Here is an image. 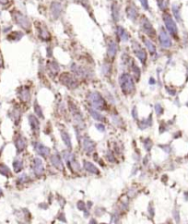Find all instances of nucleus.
Instances as JSON below:
<instances>
[{
    "instance_id": "423d86ee",
    "label": "nucleus",
    "mask_w": 188,
    "mask_h": 224,
    "mask_svg": "<svg viewBox=\"0 0 188 224\" xmlns=\"http://www.w3.org/2000/svg\"><path fill=\"white\" fill-rule=\"evenodd\" d=\"M141 27H142L143 31L146 33V35H148L151 37H154L155 32H154V29H153L151 23L149 21V19L143 18L141 20Z\"/></svg>"
},
{
    "instance_id": "79ce46f5",
    "label": "nucleus",
    "mask_w": 188,
    "mask_h": 224,
    "mask_svg": "<svg viewBox=\"0 0 188 224\" xmlns=\"http://www.w3.org/2000/svg\"><path fill=\"white\" fill-rule=\"evenodd\" d=\"M2 195V190L0 189V195Z\"/></svg>"
},
{
    "instance_id": "4c0bfd02",
    "label": "nucleus",
    "mask_w": 188,
    "mask_h": 224,
    "mask_svg": "<svg viewBox=\"0 0 188 224\" xmlns=\"http://www.w3.org/2000/svg\"><path fill=\"white\" fill-rule=\"evenodd\" d=\"M77 205H78V208L79 209H84V206H85V205H84V203L83 202H78V204H77Z\"/></svg>"
},
{
    "instance_id": "c756f323",
    "label": "nucleus",
    "mask_w": 188,
    "mask_h": 224,
    "mask_svg": "<svg viewBox=\"0 0 188 224\" xmlns=\"http://www.w3.org/2000/svg\"><path fill=\"white\" fill-rule=\"evenodd\" d=\"M113 18H114L115 20H118V19H119V9H118V8L116 7V10H115V8L113 7Z\"/></svg>"
},
{
    "instance_id": "f257e3e1",
    "label": "nucleus",
    "mask_w": 188,
    "mask_h": 224,
    "mask_svg": "<svg viewBox=\"0 0 188 224\" xmlns=\"http://www.w3.org/2000/svg\"><path fill=\"white\" fill-rule=\"evenodd\" d=\"M120 86L122 88V91L126 93H131L135 90V83L133 82V79L129 74L125 73L121 75L119 79Z\"/></svg>"
},
{
    "instance_id": "ea45409f",
    "label": "nucleus",
    "mask_w": 188,
    "mask_h": 224,
    "mask_svg": "<svg viewBox=\"0 0 188 224\" xmlns=\"http://www.w3.org/2000/svg\"><path fill=\"white\" fill-rule=\"evenodd\" d=\"M7 1H8V0H0V3L3 4V5H5V4L7 3Z\"/></svg>"
},
{
    "instance_id": "a878e982",
    "label": "nucleus",
    "mask_w": 188,
    "mask_h": 224,
    "mask_svg": "<svg viewBox=\"0 0 188 224\" xmlns=\"http://www.w3.org/2000/svg\"><path fill=\"white\" fill-rule=\"evenodd\" d=\"M151 124V118H149L147 120H142L141 122H140V124H139V127L141 128V129H145V128H147V127H149L150 125Z\"/></svg>"
},
{
    "instance_id": "2f4dec72",
    "label": "nucleus",
    "mask_w": 188,
    "mask_h": 224,
    "mask_svg": "<svg viewBox=\"0 0 188 224\" xmlns=\"http://www.w3.org/2000/svg\"><path fill=\"white\" fill-rule=\"evenodd\" d=\"M155 109H156V113H157V115H160V114H161V113H162V108L161 107V105H160V104H157V105L155 106Z\"/></svg>"
},
{
    "instance_id": "ddd939ff",
    "label": "nucleus",
    "mask_w": 188,
    "mask_h": 224,
    "mask_svg": "<svg viewBox=\"0 0 188 224\" xmlns=\"http://www.w3.org/2000/svg\"><path fill=\"white\" fill-rule=\"evenodd\" d=\"M15 144H16V147H17V149H18L19 152V151L24 150L25 149V147H26V141H25V139H24L23 137H21L20 135L16 139Z\"/></svg>"
},
{
    "instance_id": "cd10ccee",
    "label": "nucleus",
    "mask_w": 188,
    "mask_h": 224,
    "mask_svg": "<svg viewBox=\"0 0 188 224\" xmlns=\"http://www.w3.org/2000/svg\"><path fill=\"white\" fill-rule=\"evenodd\" d=\"M34 111H35V114L37 115L38 117L43 118V115H42V109H41V107L38 105L37 103L34 104Z\"/></svg>"
},
{
    "instance_id": "58836bf2",
    "label": "nucleus",
    "mask_w": 188,
    "mask_h": 224,
    "mask_svg": "<svg viewBox=\"0 0 188 224\" xmlns=\"http://www.w3.org/2000/svg\"><path fill=\"white\" fill-rule=\"evenodd\" d=\"M133 116H134V118H135V119H136V118H137V116H136V109H134V110H133Z\"/></svg>"
},
{
    "instance_id": "aec40b11",
    "label": "nucleus",
    "mask_w": 188,
    "mask_h": 224,
    "mask_svg": "<svg viewBox=\"0 0 188 224\" xmlns=\"http://www.w3.org/2000/svg\"><path fill=\"white\" fill-rule=\"evenodd\" d=\"M89 111L91 113V115L93 117V119H95L96 120H100V121H104V117L101 116L99 112H97L96 110H94L92 109H90Z\"/></svg>"
},
{
    "instance_id": "f03ea898",
    "label": "nucleus",
    "mask_w": 188,
    "mask_h": 224,
    "mask_svg": "<svg viewBox=\"0 0 188 224\" xmlns=\"http://www.w3.org/2000/svg\"><path fill=\"white\" fill-rule=\"evenodd\" d=\"M88 99L91 103V105L93 107L94 109H104L106 107V103L101 97V95L97 92H92L89 94Z\"/></svg>"
},
{
    "instance_id": "9b49d317",
    "label": "nucleus",
    "mask_w": 188,
    "mask_h": 224,
    "mask_svg": "<svg viewBox=\"0 0 188 224\" xmlns=\"http://www.w3.org/2000/svg\"><path fill=\"white\" fill-rule=\"evenodd\" d=\"M51 162L54 165V167L57 168V169H59V170H63L64 169V165L62 163V160H61L60 157L57 154H55V155L51 156Z\"/></svg>"
},
{
    "instance_id": "4be33fe9",
    "label": "nucleus",
    "mask_w": 188,
    "mask_h": 224,
    "mask_svg": "<svg viewBox=\"0 0 188 224\" xmlns=\"http://www.w3.org/2000/svg\"><path fill=\"white\" fill-rule=\"evenodd\" d=\"M61 134H62V138H63V141H64L65 145H67V147L68 148H71V141H70L69 135H68L66 131H63Z\"/></svg>"
},
{
    "instance_id": "9d476101",
    "label": "nucleus",
    "mask_w": 188,
    "mask_h": 224,
    "mask_svg": "<svg viewBox=\"0 0 188 224\" xmlns=\"http://www.w3.org/2000/svg\"><path fill=\"white\" fill-rule=\"evenodd\" d=\"M43 165L40 158H34L33 160V171L37 176H41L43 173Z\"/></svg>"
},
{
    "instance_id": "f8f14e48",
    "label": "nucleus",
    "mask_w": 188,
    "mask_h": 224,
    "mask_svg": "<svg viewBox=\"0 0 188 224\" xmlns=\"http://www.w3.org/2000/svg\"><path fill=\"white\" fill-rule=\"evenodd\" d=\"M94 147H95V144L90 138H84V140H83V147H84V149H85V151L87 153L92 152L94 149Z\"/></svg>"
},
{
    "instance_id": "e433bc0d",
    "label": "nucleus",
    "mask_w": 188,
    "mask_h": 224,
    "mask_svg": "<svg viewBox=\"0 0 188 224\" xmlns=\"http://www.w3.org/2000/svg\"><path fill=\"white\" fill-rule=\"evenodd\" d=\"M107 157H108V159L110 160V161H112V162H113L115 159H114V157H113V155L110 153V154H108V156H107Z\"/></svg>"
},
{
    "instance_id": "bb28decb",
    "label": "nucleus",
    "mask_w": 188,
    "mask_h": 224,
    "mask_svg": "<svg viewBox=\"0 0 188 224\" xmlns=\"http://www.w3.org/2000/svg\"><path fill=\"white\" fill-rule=\"evenodd\" d=\"M54 10H55V12H53L54 16L58 17V15L60 14V11H61L60 6H59V5H57V4H54V5L52 6V11H54Z\"/></svg>"
},
{
    "instance_id": "c9c22d12",
    "label": "nucleus",
    "mask_w": 188,
    "mask_h": 224,
    "mask_svg": "<svg viewBox=\"0 0 188 224\" xmlns=\"http://www.w3.org/2000/svg\"><path fill=\"white\" fill-rule=\"evenodd\" d=\"M28 180V178H27V176L26 175H22L21 177H19V181L20 182V183H23V182H26Z\"/></svg>"
},
{
    "instance_id": "39448f33",
    "label": "nucleus",
    "mask_w": 188,
    "mask_h": 224,
    "mask_svg": "<svg viewBox=\"0 0 188 224\" xmlns=\"http://www.w3.org/2000/svg\"><path fill=\"white\" fill-rule=\"evenodd\" d=\"M60 80L62 81V83L64 84H66L70 89H75L76 87L77 86V84H78L75 78L72 75L68 74V73H65V74L62 75Z\"/></svg>"
},
{
    "instance_id": "1a4fd4ad",
    "label": "nucleus",
    "mask_w": 188,
    "mask_h": 224,
    "mask_svg": "<svg viewBox=\"0 0 188 224\" xmlns=\"http://www.w3.org/2000/svg\"><path fill=\"white\" fill-rule=\"evenodd\" d=\"M34 149L36 150L38 154H40L41 156H42L44 157H47L48 156H50V149L40 143L34 144Z\"/></svg>"
},
{
    "instance_id": "f704fd0d",
    "label": "nucleus",
    "mask_w": 188,
    "mask_h": 224,
    "mask_svg": "<svg viewBox=\"0 0 188 224\" xmlns=\"http://www.w3.org/2000/svg\"><path fill=\"white\" fill-rule=\"evenodd\" d=\"M96 128L99 130L100 131H105V128H104V126L103 125H101V124H96Z\"/></svg>"
},
{
    "instance_id": "412c9836",
    "label": "nucleus",
    "mask_w": 188,
    "mask_h": 224,
    "mask_svg": "<svg viewBox=\"0 0 188 224\" xmlns=\"http://www.w3.org/2000/svg\"><path fill=\"white\" fill-rule=\"evenodd\" d=\"M144 42H145V45H147L149 51L151 52V54H155V52H156V47H155V45H153V43H152L151 41H150L149 39H144Z\"/></svg>"
},
{
    "instance_id": "dca6fc26",
    "label": "nucleus",
    "mask_w": 188,
    "mask_h": 224,
    "mask_svg": "<svg viewBox=\"0 0 188 224\" xmlns=\"http://www.w3.org/2000/svg\"><path fill=\"white\" fill-rule=\"evenodd\" d=\"M117 52V45L114 42H111L108 46V56L113 58Z\"/></svg>"
},
{
    "instance_id": "b1692460",
    "label": "nucleus",
    "mask_w": 188,
    "mask_h": 224,
    "mask_svg": "<svg viewBox=\"0 0 188 224\" xmlns=\"http://www.w3.org/2000/svg\"><path fill=\"white\" fill-rule=\"evenodd\" d=\"M40 36L42 38L43 40H48L50 38V35L47 32V30L42 28V29H40Z\"/></svg>"
},
{
    "instance_id": "2eb2a0df",
    "label": "nucleus",
    "mask_w": 188,
    "mask_h": 224,
    "mask_svg": "<svg viewBox=\"0 0 188 224\" xmlns=\"http://www.w3.org/2000/svg\"><path fill=\"white\" fill-rule=\"evenodd\" d=\"M84 168L87 171L91 172V173H94V174H98L99 173V169L97 168V167H95L92 163L89 162V161H85L84 162Z\"/></svg>"
},
{
    "instance_id": "7ed1b4c3",
    "label": "nucleus",
    "mask_w": 188,
    "mask_h": 224,
    "mask_svg": "<svg viewBox=\"0 0 188 224\" xmlns=\"http://www.w3.org/2000/svg\"><path fill=\"white\" fill-rule=\"evenodd\" d=\"M163 20L165 22L166 28L169 31V33L172 35V36H177L178 34V30H177V26L175 24V22L173 21L172 18L171 17V15L169 14H164L163 15Z\"/></svg>"
},
{
    "instance_id": "4468645a",
    "label": "nucleus",
    "mask_w": 188,
    "mask_h": 224,
    "mask_svg": "<svg viewBox=\"0 0 188 224\" xmlns=\"http://www.w3.org/2000/svg\"><path fill=\"white\" fill-rule=\"evenodd\" d=\"M29 121H30V124H31V127L33 131H38L39 130V127H40V123L38 121V120L32 115H31L29 117Z\"/></svg>"
},
{
    "instance_id": "393cba45",
    "label": "nucleus",
    "mask_w": 188,
    "mask_h": 224,
    "mask_svg": "<svg viewBox=\"0 0 188 224\" xmlns=\"http://www.w3.org/2000/svg\"><path fill=\"white\" fill-rule=\"evenodd\" d=\"M22 167H23V165H22V162H21V161H19V160L14 161V163H13V168H14L16 172H19V171L22 169Z\"/></svg>"
},
{
    "instance_id": "6e6552de",
    "label": "nucleus",
    "mask_w": 188,
    "mask_h": 224,
    "mask_svg": "<svg viewBox=\"0 0 188 224\" xmlns=\"http://www.w3.org/2000/svg\"><path fill=\"white\" fill-rule=\"evenodd\" d=\"M133 49H134L135 54L139 58V60L142 63H145V61L147 59V53H146V51L139 45H133Z\"/></svg>"
},
{
    "instance_id": "a211bd4d",
    "label": "nucleus",
    "mask_w": 188,
    "mask_h": 224,
    "mask_svg": "<svg viewBox=\"0 0 188 224\" xmlns=\"http://www.w3.org/2000/svg\"><path fill=\"white\" fill-rule=\"evenodd\" d=\"M117 35L122 41H127L128 40V35L127 33L122 28V27H117Z\"/></svg>"
},
{
    "instance_id": "c85d7f7f",
    "label": "nucleus",
    "mask_w": 188,
    "mask_h": 224,
    "mask_svg": "<svg viewBox=\"0 0 188 224\" xmlns=\"http://www.w3.org/2000/svg\"><path fill=\"white\" fill-rule=\"evenodd\" d=\"M49 69H50L51 72L54 73V74H56L57 72L59 71V67H58V65L56 64V63H51V64H49Z\"/></svg>"
},
{
    "instance_id": "473e14b6",
    "label": "nucleus",
    "mask_w": 188,
    "mask_h": 224,
    "mask_svg": "<svg viewBox=\"0 0 188 224\" xmlns=\"http://www.w3.org/2000/svg\"><path fill=\"white\" fill-rule=\"evenodd\" d=\"M141 5L143 6V8L145 9H148L149 8V3H148V0H139Z\"/></svg>"
},
{
    "instance_id": "6ab92c4d",
    "label": "nucleus",
    "mask_w": 188,
    "mask_h": 224,
    "mask_svg": "<svg viewBox=\"0 0 188 224\" xmlns=\"http://www.w3.org/2000/svg\"><path fill=\"white\" fill-rule=\"evenodd\" d=\"M126 12L129 19H131L132 20H136V19L137 18V11L134 7H128L126 9Z\"/></svg>"
},
{
    "instance_id": "0eeeda50",
    "label": "nucleus",
    "mask_w": 188,
    "mask_h": 224,
    "mask_svg": "<svg viewBox=\"0 0 188 224\" xmlns=\"http://www.w3.org/2000/svg\"><path fill=\"white\" fill-rule=\"evenodd\" d=\"M159 40H160L161 45L163 47L168 48L170 46H171V38H170V36L168 35V34H167L163 29H161V32H160Z\"/></svg>"
},
{
    "instance_id": "72a5a7b5",
    "label": "nucleus",
    "mask_w": 188,
    "mask_h": 224,
    "mask_svg": "<svg viewBox=\"0 0 188 224\" xmlns=\"http://www.w3.org/2000/svg\"><path fill=\"white\" fill-rule=\"evenodd\" d=\"M173 13H174L175 17L177 18V19H180V13L178 11V8H175V6H173Z\"/></svg>"
},
{
    "instance_id": "20e7f679",
    "label": "nucleus",
    "mask_w": 188,
    "mask_h": 224,
    "mask_svg": "<svg viewBox=\"0 0 188 224\" xmlns=\"http://www.w3.org/2000/svg\"><path fill=\"white\" fill-rule=\"evenodd\" d=\"M14 18L16 19L17 23L20 25L21 28H23L24 30H27V31H30L31 29V23H30V20L27 17H25L24 15H22L21 13L17 12L15 15H14Z\"/></svg>"
},
{
    "instance_id": "f3484780",
    "label": "nucleus",
    "mask_w": 188,
    "mask_h": 224,
    "mask_svg": "<svg viewBox=\"0 0 188 224\" xmlns=\"http://www.w3.org/2000/svg\"><path fill=\"white\" fill-rule=\"evenodd\" d=\"M19 97H20V99H21L22 101H24V102H28V101H30V99H31L30 90L27 89V88H26V89H22V90L20 91Z\"/></svg>"
},
{
    "instance_id": "5701e85b",
    "label": "nucleus",
    "mask_w": 188,
    "mask_h": 224,
    "mask_svg": "<svg viewBox=\"0 0 188 224\" xmlns=\"http://www.w3.org/2000/svg\"><path fill=\"white\" fill-rule=\"evenodd\" d=\"M0 174L7 177V176H10V170L9 168H7L6 165L4 164H0Z\"/></svg>"
},
{
    "instance_id": "a19ab883",
    "label": "nucleus",
    "mask_w": 188,
    "mask_h": 224,
    "mask_svg": "<svg viewBox=\"0 0 188 224\" xmlns=\"http://www.w3.org/2000/svg\"><path fill=\"white\" fill-rule=\"evenodd\" d=\"M2 66V56H1V54H0V68Z\"/></svg>"
},
{
    "instance_id": "7c9ffc66",
    "label": "nucleus",
    "mask_w": 188,
    "mask_h": 224,
    "mask_svg": "<svg viewBox=\"0 0 188 224\" xmlns=\"http://www.w3.org/2000/svg\"><path fill=\"white\" fill-rule=\"evenodd\" d=\"M151 147H152L151 141L150 139H147V140H146V143H145V148H147V150L149 151V150H151Z\"/></svg>"
}]
</instances>
